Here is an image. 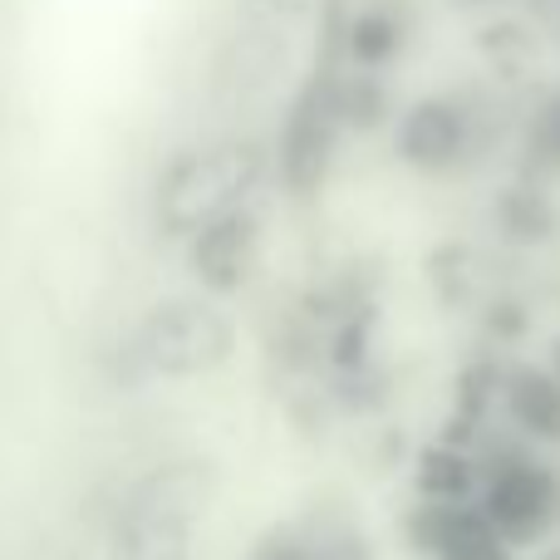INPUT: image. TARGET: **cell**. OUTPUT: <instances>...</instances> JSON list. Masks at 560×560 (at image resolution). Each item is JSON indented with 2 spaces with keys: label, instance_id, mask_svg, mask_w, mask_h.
<instances>
[{
  "label": "cell",
  "instance_id": "9c48e42d",
  "mask_svg": "<svg viewBox=\"0 0 560 560\" xmlns=\"http://www.w3.org/2000/svg\"><path fill=\"white\" fill-rule=\"evenodd\" d=\"M413 546L438 560H506L512 551L502 526L467 502H423V512L413 516Z\"/></svg>",
  "mask_w": 560,
  "mask_h": 560
},
{
  "label": "cell",
  "instance_id": "2e32d148",
  "mask_svg": "<svg viewBox=\"0 0 560 560\" xmlns=\"http://www.w3.org/2000/svg\"><path fill=\"white\" fill-rule=\"evenodd\" d=\"M339 114H345V128L354 133H369L388 118V89L378 79V69H339Z\"/></svg>",
  "mask_w": 560,
  "mask_h": 560
},
{
  "label": "cell",
  "instance_id": "44dd1931",
  "mask_svg": "<svg viewBox=\"0 0 560 560\" xmlns=\"http://www.w3.org/2000/svg\"><path fill=\"white\" fill-rule=\"evenodd\" d=\"M457 10H497V5H506V0H453Z\"/></svg>",
  "mask_w": 560,
  "mask_h": 560
},
{
  "label": "cell",
  "instance_id": "9a60e30c",
  "mask_svg": "<svg viewBox=\"0 0 560 560\" xmlns=\"http://www.w3.org/2000/svg\"><path fill=\"white\" fill-rule=\"evenodd\" d=\"M477 49H482V59L502 79H522V74H532L536 59H541V35H536L526 20H492V25H482V35H477Z\"/></svg>",
  "mask_w": 560,
  "mask_h": 560
},
{
  "label": "cell",
  "instance_id": "8fae6325",
  "mask_svg": "<svg viewBox=\"0 0 560 560\" xmlns=\"http://www.w3.org/2000/svg\"><path fill=\"white\" fill-rule=\"evenodd\" d=\"M408 45V10L398 0H364L339 25V55L359 69H384Z\"/></svg>",
  "mask_w": 560,
  "mask_h": 560
},
{
  "label": "cell",
  "instance_id": "e0dca14e",
  "mask_svg": "<svg viewBox=\"0 0 560 560\" xmlns=\"http://www.w3.org/2000/svg\"><path fill=\"white\" fill-rule=\"evenodd\" d=\"M315 10H319V0H236V15L242 20H261V25H280V30L310 25Z\"/></svg>",
  "mask_w": 560,
  "mask_h": 560
},
{
  "label": "cell",
  "instance_id": "30bf717a",
  "mask_svg": "<svg viewBox=\"0 0 560 560\" xmlns=\"http://www.w3.org/2000/svg\"><path fill=\"white\" fill-rule=\"evenodd\" d=\"M192 516L118 512L108 516V560H192Z\"/></svg>",
  "mask_w": 560,
  "mask_h": 560
},
{
  "label": "cell",
  "instance_id": "7c38bea8",
  "mask_svg": "<svg viewBox=\"0 0 560 560\" xmlns=\"http://www.w3.org/2000/svg\"><path fill=\"white\" fill-rule=\"evenodd\" d=\"M506 413L541 443H560V374L551 369H516L502 384Z\"/></svg>",
  "mask_w": 560,
  "mask_h": 560
},
{
  "label": "cell",
  "instance_id": "5bb4252c",
  "mask_svg": "<svg viewBox=\"0 0 560 560\" xmlns=\"http://www.w3.org/2000/svg\"><path fill=\"white\" fill-rule=\"evenodd\" d=\"M477 487V467L463 447L453 443H433L423 457H418V497L423 502H467Z\"/></svg>",
  "mask_w": 560,
  "mask_h": 560
},
{
  "label": "cell",
  "instance_id": "ffe728a7",
  "mask_svg": "<svg viewBox=\"0 0 560 560\" xmlns=\"http://www.w3.org/2000/svg\"><path fill=\"white\" fill-rule=\"evenodd\" d=\"M541 143H546V153L560 158V98L541 114Z\"/></svg>",
  "mask_w": 560,
  "mask_h": 560
},
{
  "label": "cell",
  "instance_id": "7402d4cb",
  "mask_svg": "<svg viewBox=\"0 0 560 560\" xmlns=\"http://www.w3.org/2000/svg\"><path fill=\"white\" fill-rule=\"evenodd\" d=\"M541 560H560V541H556V546H551V551H546Z\"/></svg>",
  "mask_w": 560,
  "mask_h": 560
},
{
  "label": "cell",
  "instance_id": "ba28073f",
  "mask_svg": "<svg viewBox=\"0 0 560 560\" xmlns=\"http://www.w3.org/2000/svg\"><path fill=\"white\" fill-rule=\"evenodd\" d=\"M217 467L207 457H167V463L148 467L143 477L124 487L118 512H167V516H202L217 502Z\"/></svg>",
  "mask_w": 560,
  "mask_h": 560
},
{
  "label": "cell",
  "instance_id": "4fadbf2b",
  "mask_svg": "<svg viewBox=\"0 0 560 560\" xmlns=\"http://www.w3.org/2000/svg\"><path fill=\"white\" fill-rule=\"evenodd\" d=\"M556 202L541 183H512L497 197V226L512 246H541L556 236Z\"/></svg>",
  "mask_w": 560,
  "mask_h": 560
},
{
  "label": "cell",
  "instance_id": "3957f363",
  "mask_svg": "<svg viewBox=\"0 0 560 560\" xmlns=\"http://www.w3.org/2000/svg\"><path fill=\"white\" fill-rule=\"evenodd\" d=\"M339 133H345V114H339V65L335 49H325L315 69L305 74V84L295 89L280 124L276 143V177L285 183V192L305 197L325 183L329 163H335Z\"/></svg>",
  "mask_w": 560,
  "mask_h": 560
},
{
  "label": "cell",
  "instance_id": "5b68a950",
  "mask_svg": "<svg viewBox=\"0 0 560 560\" xmlns=\"http://www.w3.org/2000/svg\"><path fill=\"white\" fill-rule=\"evenodd\" d=\"M482 512L502 526L512 546L536 541L546 526L560 522V477L546 472L532 457H506L482 492Z\"/></svg>",
  "mask_w": 560,
  "mask_h": 560
},
{
  "label": "cell",
  "instance_id": "277c9868",
  "mask_svg": "<svg viewBox=\"0 0 560 560\" xmlns=\"http://www.w3.org/2000/svg\"><path fill=\"white\" fill-rule=\"evenodd\" d=\"M290 65H295V30L236 15V25L212 49L207 89H212V98L222 108H252L285 84Z\"/></svg>",
  "mask_w": 560,
  "mask_h": 560
},
{
  "label": "cell",
  "instance_id": "8992f818",
  "mask_svg": "<svg viewBox=\"0 0 560 560\" xmlns=\"http://www.w3.org/2000/svg\"><path fill=\"white\" fill-rule=\"evenodd\" d=\"M472 138H477L472 108L447 94H433V98H418L404 114V124H398V153L418 173H447V167H457L472 153Z\"/></svg>",
  "mask_w": 560,
  "mask_h": 560
},
{
  "label": "cell",
  "instance_id": "7a4b0ae2",
  "mask_svg": "<svg viewBox=\"0 0 560 560\" xmlns=\"http://www.w3.org/2000/svg\"><path fill=\"white\" fill-rule=\"evenodd\" d=\"M236 329L212 300H163L128 329V364L138 374L197 378L232 359Z\"/></svg>",
  "mask_w": 560,
  "mask_h": 560
},
{
  "label": "cell",
  "instance_id": "6da1fadb",
  "mask_svg": "<svg viewBox=\"0 0 560 560\" xmlns=\"http://www.w3.org/2000/svg\"><path fill=\"white\" fill-rule=\"evenodd\" d=\"M271 177V153L252 138H222V143L192 148L173 158L153 187V222L163 236L187 242L212 217L246 207Z\"/></svg>",
  "mask_w": 560,
  "mask_h": 560
},
{
  "label": "cell",
  "instance_id": "d6986e66",
  "mask_svg": "<svg viewBox=\"0 0 560 560\" xmlns=\"http://www.w3.org/2000/svg\"><path fill=\"white\" fill-rule=\"evenodd\" d=\"M532 5V15L546 25V35H551V45L560 49V0H526Z\"/></svg>",
  "mask_w": 560,
  "mask_h": 560
},
{
  "label": "cell",
  "instance_id": "ac0fdd59",
  "mask_svg": "<svg viewBox=\"0 0 560 560\" xmlns=\"http://www.w3.org/2000/svg\"><path fill=\"white\" fill-rule=\"evenodd\" d=\"M252 560H319V551L310 541H300V536H266Z\"/></svg>",
  "mask_w": 560,
  "mask_h": 560
},
{
  "label": "cell",
  "instance_id": "52a82bcc",
  "mask_svg": "<svg viewBox=\"0 0 560 560\" xmlns=\"http://www.w3.org/2000/svg\"><path fill=\"white\" fill-rule=\"evenodd\" d=\"M256 261H261V222H256L252 207L212 217L202 232L187 236V266H192V276L202 280L207 290L246 285Z\"/></svg>",
  "mask_w": 560,
  "mask_h": 560
}]
</instances>
